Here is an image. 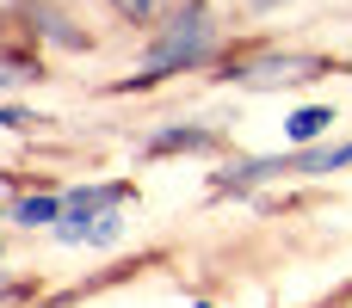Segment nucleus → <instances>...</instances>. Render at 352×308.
Segmentation results:
<instances>
[{"instance_id": "1", "label": "nucleus", "mask_w": 352, "mask_h": 308, "mask_svg": "<svg viewBox=\"0 0 352 308\" xmlns=\"http://www.w3.org/2000/svg\"><path fill=\"white\" fill-rule=\"evenodd\" d=\"M217 19H210V6L204 0H186L179 12H167V25H161V37L142 49V74L136 80H118V93H142V86H155V80H167V74H186V68H204L210 56H217Z\"/></svg>"}, {"instance_id": "2", "label": "nucleus", "mask_w": 352, "mask_h": 308, "mask_svg": "<svg viewBox=\"0 0 352 308\" xmlns=\"http://www.w3.org/2000/svg\"><path fill=\"white\" fill-rule=\"evenodd\" d=\"M334 74L328 56H303V49H266V56H248V62H223L217 80H241L254 93H272V86H297V80H322Z\"/></svg>"}, {"instance_id": "3", "label": "nucleus", "mask_w": 352, "mask_h": 308, "mask_svg": "<svg viewBox=\"0 0 352 308\" xmlns=\"http://www.w3.org/2000/svg\"><path fill=\"white\" fill-rule=\"evenodd\" d=\"M223 148V130L210 123H167L142 142V161H161V154H217Z\"/></svg>"}, {"instance_id": "4", "label": "nucleus", "mask_w": 352, "mask_h": 308, "mask_svg": "<svg viewBox=\"0 0 352 308\" xmlns=\"http://www.w3.org/2000/svg\"><path fill=\"white\" fill-rule=\"evenodd\" d=\"M291 173V154H260V161H229L217 179H210V191L217 198H248L254 185H266V179H285Z\"/></svg>"}, {"instance_id": "5", "label": "nucleus", "mask_w": 352, "mask_h": 308, "mask_svg": "<svg viewBox=\"0 0 352 308\" xmlns=\"http://www.w3.org/2000/svg\"><path fill=\"white\" fill-rule=\"evenodd\" d=\"M25 19H31V37H37V43H56V49H68V56L93 49V37H87L62 6H50V0H31V6H25Z\"/></svg>"}, {"instance_id": "6", "label": "nucleus", "mask_w": 352, "mask_h": 308, "mask_svg": "<svg viewBox=\"0 0 352 308\" xmlns=\"http://www.w3.org/2000/svg\"><path fill=\"white\" fill-rule=\"evenodd\" d=\"M50 235L62 247H118L124 241V216L118 210H105V216H62Z\"/></svg>"}, {"instance_id": "7", "label": "nucleus", "mask_w": 352, "mask_h": 308, "mask_svg": "<svg viewBox=\"0 0 352 308\" xmlns=\"http://www.w3.org/2000/svg\"><path fill=\"white\" fill-rule=\"evenodd\" d=\"M136 198V179H118V185H74V191H62V216H105V210H118V204H130Z\"/></svg>"}, {"instance_id": "8", "label": "nucleus", "mask_w": 352, "mask_h": 308, "mask_svg": "<svg viewBox=\"0 0 352 308\" xmlns=\"http://www.w3.org/2000/svg\"><path fill=\"white\" fill-rule=\"evenodd\" d=\"M62 210H68V204H62V191H31V198H19L6 216H12L19 228H56V222H62Z\"/></svg>"}, {"instance_id": "9", "label": "nucleus", "mask_w": 352, "mask_h": 308, "mask_svg": "<svg viewBox=\"0 0 352 308\" xmlns=\"http://www.w3.org/2000/svg\"><path fill=\"white\" fill-rule=\"evenodd\" d=\"M328 130H334V105H297L285 117V136L297 148H316V136H328Z\"/></svg>"}, {"instance_id": "10", "label": "nucleus", "mask_w": 352, "mask_h": 308, "mask_svg": "<svg viewBox=\"0 0 352 308\" xmlns=\"http://www.w3.org/2000/svg\"><path fill=\"white\" fill-rule=\"evenodd\" d=\"M340 167H352V136L328 148H291V173H340Z\"/></svg>"}, {"instance_id": "11", "label": "nucleus", "mask_w": 352, "mask_h": 308, "mask_svg": "<svg viewBox=\"0 0 352 308\" xmlns=\"http://www.w3.org/2000/svg\"><path fill=\"white\" fill-rule=\"evenodd\" d=\"M118 19H130V25H155L161 19V0H105Z\"/></svg>"}, {"instance_id": "12", "label": "nucleus", "mask_w": 352, "mask_h": 308, "mask_svg": "<svg viewBox=\"0 0 352 308\" xmlns=\"http://www.w3.org/2000/svg\"><path fill=\"white\" fill-rule=\"evenodd\" d=\"M31 123H43V117H31L25 105H0V130H31Z\"/></svg>"}, {"instance_id": "13", "label": "nucleus", "mask_w": 352, "mask_h": 308, "mask_svg": "<svg viewBox=\"0 0 352 308\" xmlns=\"http://www.w3.org/2000/svg\"><path fill=\"white\" fill-rule=\"evenodd\" d=\"M248 12H266V6H285V0H241Z\"/></svg>"}, {"instance_id": "14", "label": "nucleus", "mask_w": 352, "mask_h": 308, "mask_svg": "<svg viewBox=\"0 0 352 308\" xmlns=\"http://www.w3.org/2000/svg\"><path fill=\"white\" fill-rule=\"evenodd\" d=\"M192 308H210V303H204V296H198V303H192Z\"/></svg>"}, {"instance_id": "15", "label": "nucleus", "mask_w": 352, "mask_h": 308, "mask_svg": "<svg viewBox=\"0 0 352 308\" xmlns=\"http://www.w3.org/2000/svg\"><path fill=\"white\" fill-rule=\"evenodd\" d=\"M0 216H6V204H0Z\"/></svg>"}]
</instances>
